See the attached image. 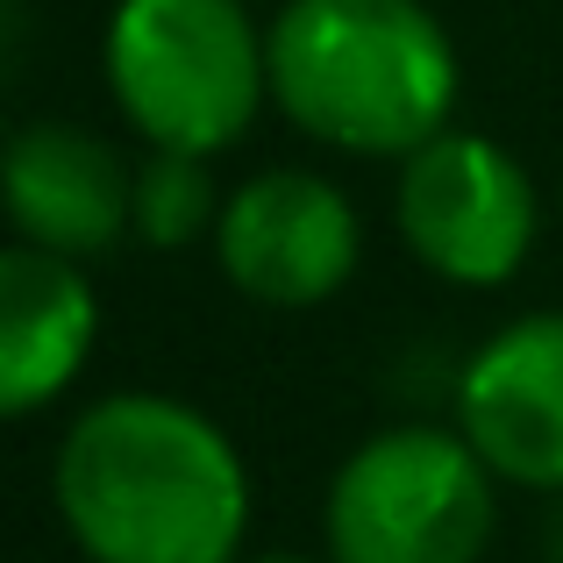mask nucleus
I'll return each mask as SVG.
<instances>
[{"instance_id":"obj_7","label":"nucleus","mask_w":563,"mask_h":563,"mask_svg":"<svg viewBox=\"0 0 563 563\" xmlns=\"http://www.w3.org/2000/svg\"><path fill=\"white\" fill-rule=\"evenodd\" d=\"M456 428L514 493H563V307L514 314L456 372Z\"/></svg>"},{"instance_id":"obj_8","label":"nucleus","mask_w":563,"mask_h":563,"mask_svg":"<svg viewBox=\"0 0 563 563\" xmlns=\"http://www.w3.org/2000/svg\"><path fill=\"white\" fill-rule=\"evenodd\" d=\"M0 200H8L14 243L57 250V257H108L122 235H136V165L114 151V136L86 122H22L0 151Z\"/></svg>"},{"instance_id":"obj_2","label":"nucleus","mask_w":563,"mask_h":563,"mask_svg":"<svg viewBox=\"0 0 563 563\" xmlns=\"http://www.w3.org/2000/svg\"><path fill=\"white\" fill-rule=\"evenodd\" d=\"M272 36V108L307 143L399 165L456 122L464 57L428 0H286Z\"/></svg>"},{"instance_id":"obj_3","label":"nucleus","mask_w":563,"mask_h":563,"mask_svg":"<svg viewBox=\"0 0 563 563\" xmlns=\"http://www.w3.org/2000/svg\"><path fill=\"white\" fill-rule=\"evenodd\" d=\"M100 79L143 151L221 157L272 108V36L243 0H114Z\"/></svg>"},{"instance_id":"obj_1","label":"nucleus","mask_w":563,"mask_h":563,"mask_svg":"<svg viewBox=\"0 0 563 563\" xmlns=\"http://www.w3.org/2000/svg\"><path fill=\"white\" fill-rule=\"evenodd\" d=\"M51 499L86 563H243L250 464L179 393H100L57 435Z\"/></svg>"},{"instance_id":"obj_12","label":"nucleus","mask_w":563,"mask_h":563,"mask_svg":"<svg viewBox=\"0 0 563 563\" xmlns=\"http://www.w3.org/2000/svg\"><path fill=\"white\" fill-rule=\"evenodd\" d=\"M550 563H563V514H556V528H550Z\"/></svg>"},{"instance_id":"obj_4","label":"nucleus","mask_w":563,"mask_h":563,"mask_svg":"<svg viewBox=\"0 0 563 563\" xmlns=\"http://www.w3.org/2000/svg\"><path fill=\"white\" fill-rule=\"evenodd\" d=\"M499 536V478L464 428L393 421L335 464L321 493L329 563H485Z\"/></svg>"},{"instance_id":"obj_9","label":"nucleus","mask_w":563,"mask_h":563,"mask_svg":"<svg viewBox=\"0 0 563 563\" xmlns=\"http://www.w3.org/2000/svg\"><path fill=\"white\" fill-rule=\"evenodd\" d=\"M100 343V292L79 257H57L36 243L0 250V413L57 407L93 364Z\"/></svg>"},{"instance_id":"obj_13","label":"nucleus","mask_w":563,"mask_h":563,"mask_svg":"<svg viewBox=\"0 0 563 563\" xmlns=\"http://www.w3.org/2000/svg\"><path fill=\"white\" fill-rule=\"evenodd\" d=\"M556 207H563V179H556Z\"/></svg>"},{"instance_id":"obj_11","label":"nucleus","mask_w":563,"mask_h":563,"mask_svg":"<svg viewBox=\"0 0 563 563\" xmlns=\"http://www.w3.org/2000/svg\"><path fill=\"white\" fill-rule=\"evenodd\" d=\"M243 563H329V556H292V550H272V556H243Z\"/></svg>"},{"instance_id":"obj_10","label":"nucleus","mask_w":563,"mask_h":563,"mask_svg":"<svg viewBox=\"0 0 563 563\" xmlns=\"http://www.w3.org/2000/svg\"><path fill=\"white\" fill-rule=\"evenodd\" d=\"M229 192L214 179V157H186V151H143L136 165V243L143 250H192L214 243Z\"/></svg>"},{"instance_id":"obj_6","label":"nucleus","mask_w":563,"mask_h":563,"mask_svg":"<svg viewBox=\"0 0 563 563\" xmlns=\"http://www.w3.org/2000/svg\"><path fill=\"white\" fill-rule=\"evenodd\" d=\"M214 272L229 292L272 314L329 307L364 264V214L329 172L307 165H264L229 186L214 229Z\"/></svg>"},{"instance_id":"obj_5","label":"nucleus","mask_w":563,"mask_h":563,"mask_svg":"<svg viewBox=\"0 0 563 563\" xmlns=\"http://www.w3.org/2000/svg\"><path fill=\"white\" fill-rule=\"evenodd\" d=\"M393 229L428 278L464 292H499L536 257L542 192L499 136L450 122L435 143L399 157Z\"/></svg>"}]
</instances>
